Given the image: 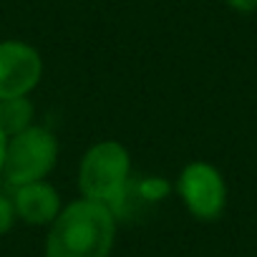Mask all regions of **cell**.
Listing matches in <instances>:
<instances>
[{"label":"cell","instance_id":"obj_1","mask_svg":"<svg viewBox=\"0 0 257 257\" xmlns=\"http://www.w3.org/2000/svg\"><path fill=\"white\" fill-rule=\"evenodd\" d=\"M116 239V212L91 199L61 207L48 224L46 257H108Z\"/></svg>","mask_w":257,"mask_h":257},{"label":"cell","instance_id":"obj_8","mask_svg":"<svg viewBox=\"0 0 257 257\" xmlns=\"http://www.w3.org/2000/svg\"><path fill=\"white\" fill-rule=\"evenodd\" d=\"M13 224H16V209H13V202H11L8 197L0 194V234H6Z\"/></svg>","mask_w":257,"mask_h":257},{"label":"cell","instance_id":"obj_2","mask_svg":"<svg viewBox=\"0 0 257 257\" xmlns=\"http://www.w3.org/2000/svg\"><path fill=\"white\" fill-rule=\"evenodd\" d=\"M128 174H132L128 152L118 142H98L81 159L78 169L81 197L118 212L121 204L126 202Z\"/></svg>","mask_w":257,"mask_h":257},{"label":"cell","instance_id":"obj_9","mask_svg":"<svg viewBox=\"0 0 257 257\" xmlns=\"http://www.w3.org/2000/svg\"><path fill=\"white\" fill-rule=\"evenodd\" d=\"M227 6H232L239 13H252L257 11V0H227Z\"/></svg>","mask_w":257,"mask_h":257},{"label":"cell","instance_id":"obj_3","mask_svg":"<svg viewBox=\"0 0 257 257\" xmlns=\"http://www.w3.org/2000/svg\"><path fill=\"white\" fill-rule=\"evenodd\" d=\"M58 159V142L53 132L46 126H28L26 132L8 137L6 142V159H3V177L13 189L41 182L56 167Z\"/></svg>","mask_w":257,"mask_h":257},{"label":"cell","instance_id":"obj_10","mask_svg":"<svg viewBox=\"0 0 257 257\" xmlns=\"http://www.w3.org/2000/svg\"><path fill=\"white\" fill-rule=\"evenodd\" d=\"M6 142H8V137L0 132V174H3V159H6Z\"/></svg>","mask_w":257,"mask_h":257},{"label":"cell","instance_id":"obj_5","mask_svg":"<svg viewBox=\"0 0 257 257\" xmlns=\"http://www.w3.org/2000/svg\"><path fill=\"white\" fill-rule=\"evenodd\" d=\"M43 76L41 53L23 41L0 43V101L28 96Z\"/></svg>","mask_w":257,"mask_h":257},{"label":"cell","instance_id":"obj_4","mask_svg":"<svg viewBox=\"0 0 257 257\" xmlns=\"http://www.w3.org/2000/svg\"><path fill=\"white\" fill-rule=\"evenodd\" d=\"M177 192L187 212L199 222H214L227 204V184L217 167L207 162H192L179 172Z\"/></svg>","mask_w":257,"mask_h":257},{"label":"cell","instance_id":"obj_7","mask_svg":"<svg viewBox=\"0 0 257 257\" xmlns=\"http://www.w3.org/2000/svg\"><path fill=\"white\" fill-rule=\"evenodd\" d=\"M33 103L28 101V96H18V98H6L0 101V132L6 137H16L21 132H26L28 126H33Z\"/></svg>","mask_w":257,"mask_h":257},{"label":"cell","instance_id":"obj_6","mask_svg":"<svg viewBox=\"0 0 257 257\" xmlns=\"http://www.w3.org/2000/svg\"><path fill=\"white\" fill-rule=\"evenodd\" d=\"M11 202H13V209H16V219H23L26 224H33V227L51 224L61 212L58 192L43 179L16 187Z\"/></svg>","mask_w":257,"mask_h":257}]
</instances>
